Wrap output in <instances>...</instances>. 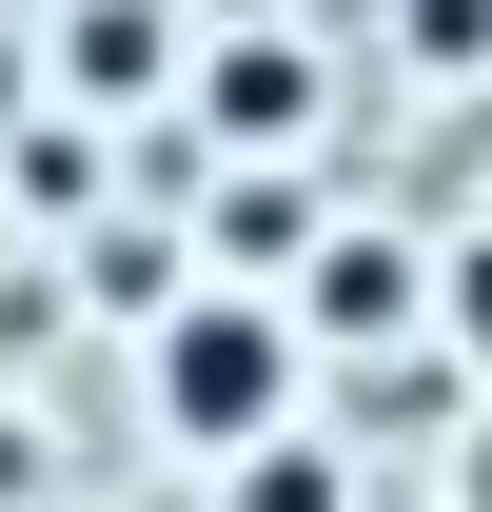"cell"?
I'll use <instances>...</instances> for the list:
<instances>
[{"instance_id":"obj_1","label":"cell","mask_w":492,"mask_h":512,"mask_svg":"<svg viewBox=\"0 0 492 512\" xmlns=\"http://www.w3.org/2000/svg\"><path fill=\"white\" fill-rule=\"evenodd\" d=\"M138 414L217 473V453H256V434H296L315 414V355H296V316H276V276H178L158 316H138Z\"/></svg>"},{"instance_id":"obj_2","label":"cell","mask_w":492,"mask_h":512,"mask_svg":"<svg viewBox=\"0 0 492 512\" xmlns=\"http://www.w3.org/2000/svg\"><path fill=\"white\" fill-rule=\"evenodd\" d=\"M296 316V355H374V335H433V256L394 237V217H335L315 237V276L276 296Z\"/></svg>"},{"instance_id":"obj_3","label":"cell","mask_w":492,"mask_h":512,"mask_svg":"<svg viewBox=\"0 0 492 512\" xmlns=\"http://www.w3.org/2000/svg\"><path fill=\"white\" fill-rule=\"evenodd\" d=\"M178 99H197L217 158H296V138H315V40L237 20V40H197V60H178Z\"/></svg>"},{"instance_id":"obj_4","label":"cell","mask_w":492,"mask_h":512,"mask_svg":"<svg viewBox=\"0 0 492 512\" xmlns=\"http://www.w3.org/2000/svg\"><path fill=\"white\" fill-rule=\"evenodd\" d=\"M178 0H60V20H40V79H60L79 119H138V99H178Z\"/></svg>"},{"instance_id":"obj_5","label":"cell","mask_w":492,"mask_h":512,"mask_svg":"<svg viewBox=\"0 0 492 512\" xmlns=\"http://www.w3.org/2000/svg\"><path fill=\"white\" fill-rule=\"evenodd\" d=\"M217 512H355V434H335V414H296V434L217 453Z\"/></svg>"},{"instance_id":"obj_6","label":"cell","mask_w":492,"mask_h":512,"mask_svg":"<svg viewBox=\"0 0 492 512\" xmlns=\"http://www.w3.org/2000/svg\"><path fill=\"white\" fill-rule=\"evenodd\" d=\"M433 335L492 375V237H453V256H433Z\"/></svg>"},{"instance_id":"obj_7","label":"cell","mask_w":492,"mask_h":512,"mask_svg":"<svg viewBox=\"0 0 492 512\" xmlns=\"http://www.w3.org/2000/svg\"><path fill=\"white\" fill-rule=\"evenodd\" d=\"M20 197H40V217H79V197H99V138L40 119V138H20Z\"/></svg>"},{"instance_id":"obj_8","label":"cell","mask_w":492,"mask_h":512,"mask_svg":"<svg viewBox=\"0 0 492 512\" xmlns=\"http://www.w3.org/2000/svg\"><path fill=\"white\" fill-rule=\"evenodd\" d=\"M492 40V0H414V60H473Z\"/></svg>"}]
</instances>
